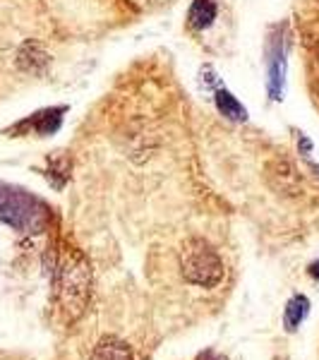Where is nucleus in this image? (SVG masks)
Returning a JSON list of instances; mask_svg holds the SVG:
<instances>
[{
	"instance_id": "obj_1",
	"label": "nucleus",
	"mask_w": 319,
	"mask_h": 360,
	"mask_svg": "<svg viewBox=\"0 0 319 360\" xmlns=\"http://www.w3.org/2000/svg\"><path fill=\"white\" fill-rule=\"evenodd\" d=\"M0 221L20 233H41L48 226V207L27 190L0 183Z\"/></svg>"
},
{
	"instance_id": "obj_2",
	"label": "nucleus",
	"mask_w": 319,
	"mask_h": 360,
	"mask_svg": "<svg viewBox=\"0 0 319 360\" xmlns=\"http://www.w3.org/2000/svg\"><path fill=\"white\" fill-rule=\"evenodd\" d=\"M58 295L70 319H77L84 312L91 295V266L79 250H67L60 259L58 274Z\"/></svg>"
},
{
	"instance_id": "obj_3",
	"label": "nucleus",
	"mask_w": 319,
	"mask_h": 360,
	"mask_svg": "<svg viewBox=\"0 0 319 360\" xmlns=\"http://www.w3.org/2000/svg\"><path fill=\"white\" fill-rule=\"evenodd\" d=\"M181 271L185 281L202 288H214L223 278V262L207 240L190 238L181 250Z\"/></svg>"
},
{
	"instance_id": "obj_4",
	"label": "nucleus",
	"mask_w": 319,
	"mask_h": 360,
	"mask_svg": "<svg viewBox=\"0 0 319 360\" xmlns=\"http://www.w3.org/2000/svg\"><path fill=\"white\" fill-rule=\"evenodd\" d=\"M288 37L286 25H276L264 44V65H266V91L271 101H281L286 91V70H288Z\"/></svg>"
},
{
	"instance_id": "obj_5",
	"label": "nucleus",
	"mask_w": 319,
	"mask_h": 360,
	"mask_svg": "<svg viewBox=\"0 0 319 360\" xmlns=\"http://www.w3.org/2000/svg\"><path fill=\"white\" fill-rule=\"evenodd\" d=\"M264 178L269 183V188L274 190L276 195L283 197H295L303 188V180H300V173L295 171V166L286 159H274L269 161L264 168Z\"/></svg>"
},
{
	"instance_id": "obj_6",
	"label": "nucleus",
	"mask_w": 319,
	"mask_h": 360,
	"mask_svg": "<svg viewBox=\"0 0 319 360\" xmlns=\"http://www.w3.org/2000/svg\"><path fill=\"white\" fill-rule=\"evenodd\" d=\"M67 108L65 106H53V108H44V111H37L34 115H29L27 120L15 125V132H34L39 137H48L56 135L63 125V113Z\"/></svg>"
},
{
	"instance_id": "obj_7",
	"label": "nucleus",
	"mask_w": 319,
	"mask_h": 360,
	"mask_svg": "<svg viewBox=\"0 0 319 360\" xmlns=\"http://www.w3.org/2000/svg\"><path fill=\"white\" fill-rule=\"evenodd\" d=\"M15 65L17 70L27 75H34V77H44L46 70L51 65V56L44 51V46L39 41H25L17 51V58H15Z\"/></svg>"
},
{
	"instance_id": "obj_8",
	"label": "nucleus",
	"mask_w": 319,
	"mask_h": 360,
	"mask_svg": "<svg viewBox=\"0 0 319 360\" xmlns=\"http://www.w3.org/2000/svg\"><path fill=\"white\" fill-rule=\"evenodd\" d=\"M211 94H214V103H216V111L221 113L226 120H230V123H245V120H247V108L242 106V103L237 101V98L230 94L226 86L219 84Z\"/></svg>"
},
{
	"instance_id": "obj_9",
	"label": "nucleus",
	"mask_w": 319,
	"mask_h": 360,
	"mask_svg": "<svg viewBox=\"0 0 319 360\" xmlns=\"http://www.w3.org/2000/svg\"><path fill=\"white\" fill-rule=\"evenodd\" d=\"M219 15V5L216 0H193L188 10V27L193 32H204L214 25Z\"/></svg>"
},
{
	"instance_id": "obj_10",
	"label": "nucleus",
	"mask_w": 319,
	"mask_h": 360,
	"mask_svg": "<svg viewBox=\"0 0 319 360\" xmlns=\"http://www.w3.org/2000/svg\"><path fill=\"white\" fill-rule=\"evenodd\" d=\"M91 360H132V351L125 341L115 339V336H108V339H101L91 353Z\"/></svg>"
},
{
	"instance_id": "obj_11",
	"label": "nucleus",
	"mask_w": 319,
	"mask_h": 360,
	"mask_svg": "<svg viewBox=\"0 0 319 360\" xmlns=\"http://www.w3.org/2000/svg\"><path fill=\"white\" fill-rule=\"evenodd\" d=\"M70 171H72V161L67 154L58 152L53 156H48V168H46V178L53 185L56 190H63L65 183L70 180Z\"/></svg>"
},
{
	"instance_id": "obj_12",
	"label": "nucleus",
	"mask_w": 319,
	"mask_h": 360,
	"mask_svg": "<svg viewBox=\"0 0 319 360\" xmlns=\"http://www.w3.org/2000/svg\"><path fill=\"white\" fill-rule=\"evenodd\" d=\"M310 312V300L305 295H293L286 305V312H283V324H286V332H295V329L303 324V319Z\"/></svg>"
},
{
	"instance_id": "obj_13",
	"label": "nucleus",
	"mask_w": 319,
	"mask_h": 360,
	"mask_svg": "<svg viewBox=\"0 0 319 360\" xmlns=\"http://www.w3.org/2000/svg\"><path fill=\"white\" fill-rule=\"evenodd\" d=\"M200 86H202V89H207V91H214L219 86V77H216V72H214L211 65H202V70H200Z\"/></svg>"
},
{
	"instance_id": "obj_14",
	"label": "nucleus",
	"mask_w": 319,
	"mask_h": 360,
	"mask_svg": "<svg viewBox=\"0 0 319 360\" xmlns=\"http://www.w3.org/2000/svg\"><path fill=\"white\" fill-rule=\"evenodd\" d=\"M298 147H300V152H303V156H310V152H312V142L307 139L305 135H300L298 137Z\"/></svg>"
},
{
	"instance_id": "obj_15",
	"label": "nucleus",
	"mask_w": 319,
	"mask_h": 360,
	"mask_svg": "<svg viewBox=\"0 0 319 360\" xmlns=\"http://www.w3.org/2000/svg\"><path fill=\"white\" fill-rule=\"evenodd\" d=\"M310 276L319 278V262H312V264H310Z\"/></svg>"
},
{
	"instance_id": "obj_16",
	"label": "nucleus",
	"mask_w": 319,
	"mask_h": 360,
	"mask_svg": "<svg viewBox=\"0 0 319 360\" xmlns=\"http://www.w3.org/2000/svg\"><path fill=\"white\" fill-rule=\"evenodd\" d=\"M200 360H219V358H214V353H202Z\"/></svg>"
}]
</instances>
